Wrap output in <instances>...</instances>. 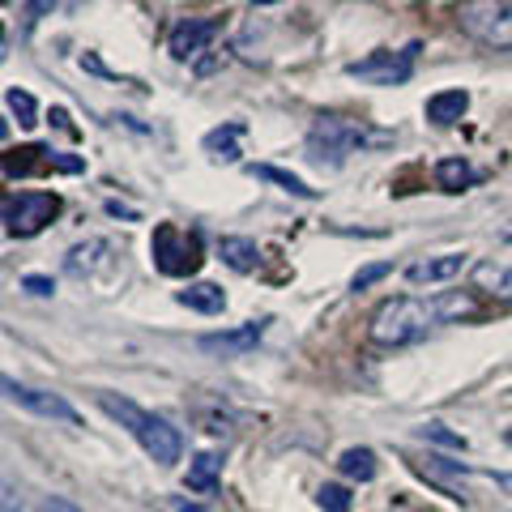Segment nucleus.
<instances>
[{
	"label": "nucleus",
	"mask_w": 512,
	"mask_h": 512,
	"mask_svg": "<svg viewBox=\"0 0 512 512\" xmlns=\"http://www.w3.org/2000/svg\"><path fill=\"white\" fill-rule=\"evenodd\" d=\"M175 512H210V508H201V504H188V500H175Z\"/></svg>",
	"instance_id": "2f4dec72"
},
{
	"label": "nucleus",
	"mask_w": 512,
	"mask_h": 512,
	"mask_svg": "<svg viewBox=\"0 0 512 512\" xmlns=\"http://www.w3.org/2000/svg\"><path fill=\"white\" fill-rule=\"evenodd\" d=\"M52 5H56V0H26V30L35 26L39 18H47V13H52Z\"/></svg>",
	"instance_id": "bb28decb"
},
{
	"label": "nucleus",
	"mask_w": 512,
	"mask_h": 512,
	"mask_svg": "<svg viewBox=\"0 0 512 512\" xmlns=\"http://www.w3.org/2000/svg\"><path fill=\"white\" fill-rule=\"evenodd\" d=\"M316 504L325 508V512H350V491L338 487V483H325L316 491Z\"/></svg>",
	"instance_id": "b1692460"
},
{
	"label": "nucleus",
	"mask_w": 512,
	"mask_h": 512,
	"mask_svg": "<svg viewBox=\"0 0 512 512\" xmlns=\"http://www.w3.org/2000/svg\"><path fill=\"white\" fill-rule=\"evenodd\" d=\"M22 286H26L30 295H52V291H56L52 278H43V274H26V278H22Z\"/></svg>",
	"instance_id": "cd10ccee"
},
{
	"label": "nucleus",
	"mask_w": 512,
	"mask_h": 512,
	"mask_svg": "<svg viewBox=\"0 0 512 512\" xmlns=\"http://www.w3.org/2000/svg\"><path fill=\"white\" fill-rule=\"evenodd\" d=\"M107 252H111V244L107 239H86V244H77L73 252H69V274H77V278H86V274H94L99 265H107Z\"/></svg>",
	"instance_id": "dca6fc26"
},
{
	"label": "nucleus",
	"mask_w": 512,
	"mask_h": 512,
	"mask_svg": "<svg viewBox=\"0 0 512 512\" xmlns=\"http://www.w3.org/2000/svg\"><path fill=\"white\" fill-rule=\"evenodd\" d=\"M218 256L235 269V274H252V269L261 265V248H256L252 239H244V235H227V239H222Z\"/></svg>",
	"instance_id": "4468645a"
},
{
	"label": "nucleus",
	"mask_w": 512,
	"mask_h": 512,
	"mask_svg": "<svg viewBox=\"0 0 512 512\" xmlns=\"http://www.w3.org/2000/svg\"><path fill=\"white\" fill-rule=\"evenodd\" d=\"M457 22L483 47L512 52V0H461Z\"/></svg>",
	"instance_id": "20e7f679"
},
{
	"label": "nucleus",
	"mask_w": 512,
	"mask_h": 512,
	"mask_svg": "<svg viewBox=\"0 0 512 512\" xmlns=\"http://www.w3.org/2000/svg\"><path fill=\"white\" fill-rule=\"evenodd\" d=\"M99 406H103L120 427L133 431L137 444L146 448V453L158 461V466H175V461L184 457V436H180V431H175L167 419H158V414L141 410L137 402H128V397H116V393H99Z\"/></svg>",
	"instance_id": "f03ea898"
},
{
	"label": "nucleus",
	"mask_w": 512,
	"mask_h": 512,
	"mask_svg": "<svg viewBox=\"0 0 512 512\" xmlns=\"http://www.w3.org/2000/svg\"><path fill=\"white\" fill-rule=\"evenodd\" d=\"M436 299H384L372 316V342L380 346H410L436 325Z\"/></svg>",
	"instance_id": "7ed1b4c3"
},
{
	"label": "nucleus",
	"mask_w": 512,
	"mask_h": 512,
	"mask_svg": "<svg viewBox=\"0 0 512 512\" xmlns=\"http://www.w3.org/2000/svg\"><path fill=\"white\" fill-rule=\"evenodd\" d=\"M436 316L440 320H470V316H478V303L461 291H444V295H436Z\"/></svg>",
	"instance_id": "4be33fe9"
},
{
	"label": "nucleus",
	"mask_w": 512,
	"mask_h": 512,
	"mask_svg": "<svg viewBox=\"0 0 512 512\" xmlns=\"http://www.w3.org/2000/svg\"><path fill=\"white\" fill-rule=\"evenodd\" d=\"M423 436L440 440V444H453V448H466V440H461V436H453V431H448L444 423H427V431H423Z\"/></svg>",
	"instance_id": "a878e982"
},
{
	"label": "nucleus",
	"mask_w": 512,
	"mask_h": 512,
	"mask_svg": "<svg viewBox=\"0 0 512 512\" xmlns=\"http://www.w3.org/2000/svg\"><path fill=\"white\" fill-rule=\"evenodd\" d=\"M256 180H269V184H278L282 192H291V197H303V201H312L316 197V188H308L299 180V175H291V171H282V167H274V163H252L248 167Z\"/></svg>",
	"instance_id": "f3484780"
},
{
	"label": "nucleus",
	"mask_w": 512,
	"mask_h": 512,
	"mask_svg": "<svg viewBox=\"0 0 512 512\" xmlns=\"http://www.w3.org/2000/svg\"><path fill=\"white\" fill-rule=\"evenodd\" d=\"M436 180L444 192H466L470 184H478V171L466 158H444V163H436Z\"/></svg>",
	"instance_id": "a211bd4d"
},
{
	"label": "nucleus",
	"mask_w": 512,
	"mask_h": 512,
	"mask_svg": "<svg viewBox=\"0 0 512 512\" xmlns=\"http://www.w3.org/2000/svg\"><path fill=\"white\" fill-rule=\"evenodd\" d=\"M261 333H265V320H252V325H239V329H227V333H205L197 346L210 350V355L235 359V355H248V350L261 342Z\"/></svg>",
	"instance_id": "9d476101"
},
{
	"label": "nucleus",
	"mask_w": 512,
	"mask_h": 512,
	"mask_svg": "<svg viewBox=\"0 0 512 512\" xmlns=\"http://www.w3.org/2000/svg\"><path fill=\"white\" fill-rule=\"evenodd\" d=\"M239 133H244V124H222L214 133H205V150L222 158V163H239V146H235Z\"/></svg>",
	"instance_id": "412c9836"
},
{
	"label": "nucleus",
	"mask_w": 512,
	"mask_h": 512,
	"mask_svg": "<svg viewBox=\"0 0 512 512\" xmlns=\"http://www.w3.org/2000/svg\"><path fill=\"white\" fill-rule=\"evenodd\" d=\"M56 214H60L56 192H9L5 197V231L13 239L39 235Z\"/></svg>",
	"instance_id": "423d86ee"
},
{
	"label": "nucleus",
	"mask_w": 512,
	"mask_h": 512,
	"mask_svg": "<svg viewBox=\"0 0 512 512\" xmlns=\"http://www.w3.org/2000/svg\"><path fill=\"white\" fill-rule=\"evenodd\" d=\"M256 5H274V0H256Z\"/></svg>",
	"instance_id": "72a5a7b5"
},
{
	"label": "nucleus",
	"mask_w": 512,
	"mask_h": 512,
	"mask_svg": "<svg viewBox=\"0 0 512 512\" xmlns=\"http://www.w3.org/2000/svg\"><path fill=\"white\" fill-rule=\"evenodd\" d=\"M474 286H478V291H487L491 299L512 303V265H500V261L474 265Z\"/></svg>",
	"instance_id": "f8f14e48"
},
{
	"label": "nucleus",
	"mask_w": 512,
	"mask_h": 512,
	"mask_svg": "<svg viewBox=\"0 0 512 512\" xmlns=\"http://www.w3.org/2000/svg\"><path fill=\"white\" fill-rule=\"evenodd\" d=\"M175 299H180L184 308H192V312H205V316H214V312L227 308V295H222V286H214V282H192Z\"/></svg>",
	"instance_id": "2eb2a0df"
},
{
	"label": "nucleus",
	"mask_w": 512,
	"mask_h": 512,
	"mask_svg": "<svg viewBox=\"0 0 512 512\" xmlns=\"http://www.w3.org/2000/svg\"><path fill=\"white\" fill-rule=\"evenodd\" d=\"M218 474H222V457L218 453H197L192 466H188V487L192 491H214Z\"/></svg>",
	"instance_id": "aec40b11"
},
{
	"label": "nucleus",
	"mask_w": 512,
	"mask_h": 512,
	"mask_svg": "<svg viewBox=\"0 0 512 512\" xmlns=\"http://www.w3.org/2000/svg\"><path fill=\"white\" fill-rule=\"evenodd\" d=\"M384 146H393V133L359 120H342V116H320L308 133V154L329 167H342L359 150H384Z\"/></svg>",
	"instance_id": "f257e3e1"
},
{
	"label": "nucleus",
	"mask_w": 512,
	"mask_h": 512,
	"mask_svg": "<svg viewBox=\"0 0 512 512\" xmlns=\"http://www.w3.org/2000/svg\"><path fill=\"white\" fill-rule=\"evenodd\" d=\"M39 512H82V508L69 504V500H60V495H47V500L39 504Z\"/></svg>",
	"instance_id": "c85d7f7f"
},
{
	"label": "nucleus",
	"mask_w": 512,
	"mask_h": 512,
	"mask_svg": "<svg viewBox=\"0 0 512 512\" xmlns=\"http://www.w3.org/2000/svg\"><path fill=\"white\" fill-rule=\"evenodd\" d=\"M495 478V487H500V491H508L512 495V474H491Z\"/></svg>",
	"instance_id": "7c9ffc66"
},
{
	"label": "nucleus",
	"mask_w": 512,
	"mask_h": 512,
	"mask_svg": "<svg viewBox=\"0 0 512 512\" xmlns=\"http://www.w3.org/2000/svg\"><path fill=\"white\" fill-rule=\"evenodd\" d=\"M5 397L13 406H22L30 414H39V419H56V423H82L77 419V410L64 402L60 393H47V389H30V384H18V380H5Z\"/></svg>",
	"instance_id": "6e6552de"
},
{
	"label": "nucleus",
	"mask_w": 512,
	"mask_h": 512,
	"mask_svg": "<svg viewBox=\"0 0 512 512\" xmlns=\"http://www.w3.org/2000/svg\"><path fill=\"white\" fill-rule=\"evenodd\" d=\"M466 107H470L466 90H440V94H431L427 99V120L448 128V124H457L461 116H466Z\"/></svg>",
	"instance_id": "ddd939ff"
},
{
	"label": "nucleus",
	"mask_w": 512,
	"mask_h": 512,
	"mask_svg": "<svg viewBox=\"0 0 512 512\" xmlns=\"http://www.w3.org/2000/svg\"><path fill=\"white\" fill-rule=\"evenodd\" d=\"M470 256L466 252H440V256H427V261H414L406 269V278L414 286H436V282H448V278H457L461 269H466Z\"/></svg>",
	"instance_id": "9b49d317"
},
{
	"label": "nucleus",
	"mask_w": 512,
	"mask_h": 512,
	"mask_svg": "<svg viewBox=\"0 0 512 512\" xmlns=\"http://www.w3.org/2000/svg\"><path fill=\"white\" fill-rule=\"evenodd\" d=\"M150 252H154V265L158 274L167 278H192L201 269V235L197 231H180L171 222H158L154 239H150Z\"/></svg>",
	"instance_id": "39448f33"
},
{
	"label": "nucleus",
	"mask_w": 512,
	"mask_h": 512,
	"mask_svg": "<svg viewBox=\"0 0 512 512\" xmlns=\"http://www.w3.org/2000/svg\"><path fill=\"white\" fill-rule=\"evenodd\" d=\"M214 35H218V22L214 18H184V22L171 26L167 47H171L175 60H197L205 47L214 43Z\"/></svg>",
	"instance_id": "1a4fd4ad"
},
{
	"label": "nucleus",
	"mask_w": 512,
	"mask_h": 512,
	"mask_svg": "<svg viewBox=\"0 0 512 512\" xmlns=\"http://www.w3.org/2000/svg\"><path fill=\"white\" fill-rule=\"evenodd\" d=\"M107 214H116V218H128V222L137 218V210H128V205H120V201H107Z\"/></svg>",
	"instance_id": "c756f323"
},
{
	"label": "nucleus",
	"mask_w": 512,
	"mask_h": 512,
	"mask_svg": "<svg viewBox=\"0 0 512 512\" xmlns=\"http://www.w3.org/2000/svg\"><path fill=\"white\" fill-rule=\"evenodd\" d=\"M414 56H419V43L402 47V52H372L367 60H350L346 73L359 77V82H372V86H402L414 73Z\"/></svg>",
	"instance_id": "0eeeda50"
},
{
	"label": "nucleus",
	"mask_w": 512,
	"mask_h": 512,
	"mask_svg": "<svg viewBox=\"0 0 512 512\" xmlns=\"http://www.w3.org/2000/svg\"><path fill=\"white\" fill-rule=\"evenodd\" d=\"M5 512H18V495H13V487H5Z\"/></svg>",
	"instance_id": "473e14b6"
},
{
	"label": "nucleus",
	"mask_w": 512,
	"mask_h": 512,
	"mask_svg": "<svg viewBox=\"0 0 512 512\" xmlns=\"http://www.w3.org/2000/svg\"><path fill=\"white\" fill-rule=\"evenodd\" d=\"M338 470H342L346 478H355V483H372L380 466H376V453H372V448H346L342 461H338Z\"/></svg>",
	"instance_id": "6ab92c4d"
},
{
	"label": "nucleus",
	"mask_w": 512,
	"mask_h": 512,
	"mask_svg": "<svg viewBox=\"0 0 512 512\" xmlns=\"http://www.w3.org/2000/svg\"><path fill=\"white\" fill-rule=\"evenodd\" d=\"M5 103H9V111H13V116H18V124H39V103L35 99H30V94L26 90H18V86H9L5 90Z\"/></svg>",
	"instance_id": "5701e85b"
},
{
	"label": "nucleus",
	"mask_w": 512,
	"mask_h": 512,
	"mask_svg": "<svg viewBox=\"0 0 512 512\" xmlns=\"http://www.w3.org/2000/svg\"><path fill=\"white\" fill-rule=\"evenodd\" d=\"M384 274H393V261H376V265L359 269V274H355V282H350V286H355V291H367V286H372V282H380Z\"/></svg>",
	"instance_id": "393cba45"
}]
</instances>
